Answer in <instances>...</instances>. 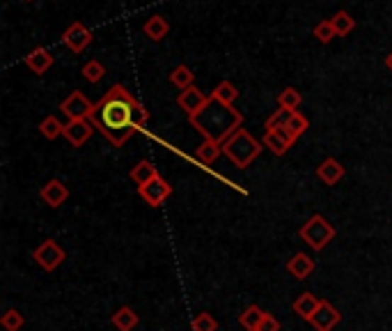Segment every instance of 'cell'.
Segmentation results:
<instances>
[{"label":"cell","mask_w":392,"mask_h":331,"mask_svg":"<svg viewBox=\"0 0 392 331\" xmlns=\"http://www.w3.org/2000/svg\"><path fill=\"white\" fill-rule=\"evenodd\" d=\"M90 122L96 126V131L103 134V139L113 148H122L126 141L133 139L150 122V111L122 83H115L94 104Z\"/></svg>","instance_id":"1"},{"label":"cell","mask_w":392,"mask_h":331,"mask_svg":"<svg viewBox=\"0 0 392 331\" xmlns=\"http://www.w3.org/2000/svg\"><path fill=\"white\" fill-rule=\"evenodd\" d=\"M189 122L193 124V129H198L202 134V139H209L223 145L232 134H237L241 129L243 115L234 106H228L211 97L209 104L198 115L189 118Z\"/></svg>","instance_id":"2"},{"label":"cell","mask_w":392,"mask_h":331,"mask_svg":"<svg viewBox=\"0 0 392 331\" xmlns=\"http://www.w3.org/2000/svg\"><path fill=\"white\" fill-rule=\"evenodd\" d=\"M262 150H264V143L254 139V136L248 129H243V126L223 143V154L241 170L248 168V166L262 154Z\"/></svg>","instance_id":"3"},{"label":"cell","mask_w":392,"mask_h":331,"mask_svg":"<svg viewBox=\"0 0 392 331\" xmlns=\"http://www.w3.org/2000/svg\"><path fill=\"white\" fill-rule=\"evenodd\" d=\"M298 235L312 251H323L332 239H335V228L330 226V221L326 217L312 214V217L301 226Z\"/></svg>","instance_id":"4"},{"label":"cell","mask_w":392,"mask_h":331,"mask_svg":"<svg viewBox=\"0 0 392 331\" xmlns=\"http://www.w3.org/2000/svg\"><path fill=\"white\" fill-rule=\"evenodd\" d=\"M33 258L44 271H55L67 260V251L57 244L55 239H44L42 244L33 251Z\"/></svg>","instance_id":"5"},{"label":"cell","mask_w":392,"mask_h":331,"mask_svg":"<svg viewBox=\"0 0 392 331\" xmlns=\"http://www.w3.org/2000/svg\"><path fill=\"white\" fill-rule=\"evenodd\" d=\"M60 111L67 120H90V115L94 111V104L87 99L81 90H74L69 97H65L60 104Z\"/></svg>","instance_id":"6"},{"label":"cell","mask_w":392,"mask_h":331,"mask_svg":"<svg viewBox=\"0 0 392 331\" xmlns=\"http://www.w3.org/2000/svg\"><path fill=\"white\" fill-rule=\"evenodd\" d=\"M138 196L147 202L150 207H161L165 200L172 196V184L165 182V178H154L152 182L138 187Z\"/></svg>","instance_id":"7"},{"label":"cell","mask_w":392,"mask_h":331,"mask_svg":"<svg viewBox=\"0 0 392 331\" xmlns=\"http://www.w3.org/2000/svg\"><path fill=\"white\" fill-rule=\"evenodd\" d=\"M62 44L74 53L85 51L87 46L92 44V31L81 21H74L67 31L62 33Z\"/></svg>","instance_id":"8"},{"label":"cell","mask_w":392,"mask_h":331,"mask_svg":"<svg viewBox=\"0 0 392 331\" xmlns=\"http://www.w3.org/2000/svg\"><path fill=\"white\" fill-rule=\"evenodd\" d=\"M209 99H211V94H204L195 85H191V87H186V90H181L177 94V106L186 115H189V118H193V115H198L204 106L209 104Z\"/></svg>","instance_id":"9"},{"label":"cell","mask_w":392,"mask_h":331,"mask_svg":"<svg viewBox=\"0 0 392 331\" xmlns=\"http://www.w3.org/2000/svg\"><path fill=\"white\" fill-rule=\"evenodd\" d=\"M264 148H269L276 157H285L289 152V148H293L296 139L287 131V129H267L262 136Z\"/></svg>","instance_id":"10"},{"label":"cell","mask_w":392,"mask_h":331,"mask_svg":"<svg viewBox=\"0 0 392 331\" xmlns=\"http://www.w3.org/2000/svg\"><path fill=\"white\" fill-rule=\"evenodd\" d=\"M340 322H342V313L326 299H321V306L317 308V313L310 320V325L317 331H332Z\"/></svg>","instance_id":"11"},{"label":"cell","mask_w":392,"mask_h":331,"mask_svg":"<svg viewBox=\"0 0 392 331\" xmlns=\"http://www.w3.org/2000/svg\"><path fill=\"white\" fill-rule=\"evenodd\" d=\"M96 126L90 120H69L65 124V139L69 141L74 148H83V145L92 139Z\"/></svg>","instance_id":"12"},{"label":"cell","mask_w":392,"mask_h":331,"mask_svg":"<svg viewBox=\"0 0 392 331\" xmlns=\"http://www.w3.org/2000/svg\"><path fill=\"white\" fill-rule=\"evenodd\" d=\"M39 196H42V200L46 202L48 207H62L67 198H69V189L65 187V182L60 180H48L42 189H39Z\"/></svg>","instance_id":"13"},{"label":"cell","mask_w":392,"mask_h":331,"mask_svg":"<svg viewBox=\"0 0 392 331\" xmlns=\"http://www.w3.org/2000/svg\"><path fill=\"white\" fill-rule=\"evenodd\" d=\"M315 260H312V256H308V253H293V256L287 260V274L293 276L296 281H306L312 276V271H315Z\"/></svg>","instance_id":"14"},{"label":"cell","mask_w":392,"mask_h":331,"mask_svg":"<svg viewBox=\"0 0 392 331\" xmlns=\"http://www.w3.org/2000/svg\"><path fill=\"white\" fill-rule=\"evenodd\" d=\"M53 60H55L53 53L48 51V48H44V46L33 48V51L23 58L26 67H28V70H30L33 74H37V76H42V74H46L48 70H51Z\"/></svg>","instance_id":"15"},{"label":"cell","mask_w":392,"mask_h":331,"mask_svg":"<svg viewBox=\"0 0 392 331\" xmlns=\"http://www.w3.org/2000/svg\"><path fill=\"white\" fill-rule=\"evenodd\" d=\"M317 178L326 184V187H335V184L345 178V166H342L337 159H323L319 166H317Z\"/></svg>","instance_id":"16"},{"label":"cell","mask_w":392,"mask_h":331,"mask_svg":"<svg viewBox=\"0 0 392 331\" xmlns=\"http://www.w3.org/2000/svg\"><path fill=\"white\" fill-rule=\"evenodd\" d=\"M319 306H321V299L317 295H312V292H303V295H298V299L293 301V313L306 320V322H310Z\"/></svg>","instance_id":"17"},{"label":"cell","mask_w":392,"mask_h":331,"mask_svg":"<svg viewBox=\"0 0 392 331\" xmlns=\"http://www.w3.org/2000/svg\"><path fill=\"white\" fill-rule=\"evenodd\" d=\"M111 322L115 325L117 331H133L135 327L140 325V315L135 313L131 306H122V308H117L113 313Z\"/></svg>","instance_id":"18"},{"label":"cell","mask_w":392,"mask_h":331,"mask_svg":"<svg viewBox=\"0 0 392 331\" xmlns=\"http://www.w3.org/2000/svg\"><path fill=\"white\" fill-rule=\"evenodd\" d=\"M159 168H156V166L152 163V161H138L131 168V180L138 184V187H142V184H147V182H152L154 178H159Z\"/></svg>","instance_id":"19"},{"label":"cell","mask_w":392,"mask_h":331,"mask_svg":"<svg viewBox=\"0 0 392 331\" xmlns=\"http://www.w3.org/2000/svg\"><path fill=\"white\" fill-rule=\"evenodd\" d=\"M168 33H170V23L165 21L163 16L154 14V16L147 18V23H145V35L150 37L152 42H161Z\"/></svg>","instance_id":"20"},{"label":"cell","mask_w":392,"mask_h":331,"mask_svg":"<svg viewBox=\"0 0 392 331\" xmlns=\"http://www.w3.org/2000/svg\"><path fill=\"white\" fill-rule=\"evenodd\" d=\"M223 152V145L215 143V141H209V139H202V143L195 148V159L200 163H213L215 159L220 157Z\"/></svg>","instance_id":"21"},{"label":"cell","mask_w":392,"mask_h":331,"mask_svg":"<svg viewBox=\"0 0 392 331\" xmlns=\"http://www.w3.org/2000/svg\"><path fill=\"white\" fill-rule=\"evenodd\" d=\"M264 313L267 310H262L259 306H248L243 313L239 315V325L246 329V331H257L259 329V325H262V320H264Z\"/></svg>","instance_id":"22"},{"label":"cell","mask_w":392,"mask_h":331,"mask_svg":"<svg viewBox=\"0 0 392 331\" xmlns=\"http://www.w3.org/2000/svg\"><path fill=\"white\" fill-rule=\"evenodd\" d=\"M170 83L181 92V90H186V87L195 85V74L186 65H179V67H174V70L170 72Z\"/></svg>","instance_id":"23"},{"label":"cell","mask_w":392,"mask_h":331,"mask_svg":"<svg viewBox=\"0 0 392 331\" xmlns=\"http://www.w3.org/2000/svg\"><path fill=\"white\" fill-rule=\"evenodd\" d=\"M211 97H213V99L223 102V104H228V106H234V102L239 99V90L234 87V83H230V81H220L218 85L213 87Z\"/></svg>","instance_id":"24"},{"label":"cell","mask_w":392,"mask_h":331,"mask_svg":"<svg viewBox=\"0 0 392 331\" xmlns=\"http://www.w3.org/2000/svg\"><path fill=\"white\" fill-rule=\"evenodd\" d=\"M330 23H332V28H335L337 37H347L356 28V18L351 16L349 12H345V9H340V12L330 18Z\"/></svg>","instance_id":"25"},{"label":"cell","mask_w":392,"mask_h":331,"mask_svg":"<svg viewBox=\"0 0 392 331\" xmlns=\"http://www.w3.org/2000/svg\"><path fill=\"white\" fill-rule=\"evenodd\" d=\"M39 131H42L44 139L48 141H55L57 136H62L65 134V124L55 118V115H46V118L39 122Z\"/></svg>","instance_id":"26"},{"label":"cell","mask_w":392,"mask_h":331,"mask_svg":"<svg viewBox=\"0 0 392 331\" xmlns=\"http://www.w3.org/2000/svg\"><path fill=\"white\" fill-rule=\"evenodd\" d=\"M301 102H303V94L296 90V87H285V90L278 94V106H280V109L298 111Z\"/></svg>","instance_id":"27"},{"label":"cell","mask_w":392,"mask_h":331,"mask_svg":"<svg viewBox=\"0 0 392 331\" xmlns=\"http://www.w3.org/2000/svg\"><path fill=\"white\" fill-rule=\"evenodd\" d=\"M0 325H3L5 331H21L23 325H26V318L21 310H16V308H7L3 318H0Z\"/></svg>","instance_id":"28"},{"label":"cell","mask_w":392,"mask_h":331,"mask_svg":"<svg viewBox=\"0 0 392 331\" xmlns=\"http://www.w3.org/2000/svg\"><path fill=\"white\" fill-rule=\"evenodd\" d=\"M296 113V111H287V109H278V111H273L269 118H267V122H264V126L267 129H285V126L289 124V120H291V115Z\"/></svg>","instance_id":"29"},{"label":"cell","mask_w":392,"mask_h":331,"mask_svg":"<svg viewBox=\"0 0 392 331\" xmlns=\"http://www.w3.org/2000/svg\"><path fill=\"white\" fill-rule=\"evenodd\" d=\"M191 329L193 331H218V320H215L211 313L202 310L193 320H191Z\"/></svg>","instance_id":"30"},{"label":"cell","mask_w":392,"mask_h":331,"mask_svg":"<svg viewBox=\"0 0 392 331\" xmlns=\"http://www.w3.org/2000/svg\"><path fill=\"white\" fill-rule=\"evenodd\" d=\"M285 129H287V131H289V134L293 136V139L298 141L301 136H303V134H306V131L310 129V122H308V118H306V115H303V113H298V111H296V113L291 115V120H289V124L285 126Z\"/></svg>","instance_id":"31"},{"label":"cell","mask_w":392,"mask_h":331,"mask_svg":"<svg viewBox=\"0 0 392 331\" xmlns=\"http://www.w3.org/2000/svg\"><path fill=\"white\" fill-rule=\"evenodd\" d=\"M103 76H106V67H103L99 60L85 63V67H83V79H85V81H90V83H101Z\"/></svg>","instance_id":"32"},{"label":"cell","mask_w":392,"mask_h":331,"mask_svg":"<svg viewBox=\"0 0 392 331\" xmlns=\"http://www.w3.org/2000/svg\"><path fill=\"white\" fill-rule=\"evenodd\" d=\"M312 33H315V37L321 44H328L332 37H337L335 28H332V23H330V18H323V21H319L315 28H312Z\"/></svg>","instance_id":"33"},{"label":"cell","mask_w":392,"mask_h":331,"mask_svg":"<svg viewBox=\"0 0 392 331\" xmlns=\"http://www.w3.org/2000/svg\"><path fill=\"white\" fill-rule=\"evenodd\" d=\"M257 331H280V322L276 320V315L264 313V320H262V325H259Z\"/></svg>","instance_id":"34"},{"label":"cell","mask_w":392,"mask_h":331,"mask_svg":"<svg viewBox=\"0 0 392 331\" xmlns=\"http://www.w3.org/2000/svg\"><path fill=\"white\" fill-rule=\"evenodd\" d=\"M386 67H388V70L392 72V53H390V55L386 58Z\"/></svg>","instance_id":"35"},{"label":"cell","mask_w":392,"mask_h":331,"mask_svg":"<svg viewBox=\"0 0 392 331\" xmlns=\"http://www.w3.org/2000/svg\"><path fill=\"white\" fill-rule=\"evenodd\" d=\"M26 3H30V0H26Z\"/></svg>","instance_id":"36"}]
</instances>
